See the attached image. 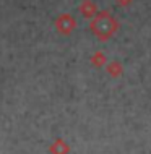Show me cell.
<instances>
[{"label":"cell","mask_w":151,"mask_h":154,"mask_svg":"<svg viewBox=\"0 0 151 154\" xmlns=\"http://www.w3.org/2000/svg\"><path fill=\"white\" fill-rule=\"evenodd\" d=\"M115 2H117V5H119V7H130V5H132V3H133V0H115Z\"/></svg>","instance_id":"7"},{"label":"cell","mask_w":151,"mask_h":154,"mask_svg":"<svg viewBox=\"0 0 151 154\" xmlns=\"http://www.w3.org/2000/svg\"><path fill=\"white\" fill-rule=\"evenodd\" d=\"M50 152L52 154H67L68 152V146L64 143V141H55L50 148Z\"/></svg>","instance_id":"6"},{"label":"cell","mask_w":151,"mask_h":154,"mask_svg":"<svg viewBox=\"0 0 151 154\" xmlns=\"http://www.w3.org/2000/svg\"><path fill=\"white\" fill-rule=\"evenodd\" d=\"M119 21L111 11L107 10H102V11H98L93 18H91V23H90V29L91 32L98 37L99 41L106 42L109 41L112 36L119 31Z\"/></svg>","instance_id":"1"},{"label":"cell","mask_w":151,"mask_h":154,"mask_svg":"<svg viewBox=\"0 0 151 154\" xmlns=\"http://www.w3.org/2000/svg\"><path fill=\"white\" fill-rule=\"evenodd\" d=\"M106 70L112 78H119V76H122V73H124V65L120 63V62L114 60V62H109L106 65Z\"/></svg>","instance_id":"4"},{"label":"cell","mask_w":151,"mask_h":154,"mask_svg":"<svg viewBox=\"0 0 151 154\" xmlns=\"http://www.w3.org/2000/svg\"><path fill=\"white\" fill-rule=\"evenodd\" d=\"M55 28H57V31L60 32V34L68 36V34H72L73 29L77 28V20H75L70 13H64V15H60L57 18Z\"/></svg>","instance_id":"2"},{"label":"cell","mask_w":151,"mask_h":154,"mask_svg":"<svg viewBox=\"0 0 151 154\" xmlns=\"http://www.w3.org/2000/svg\"><path fill=\"white\" fill-rule=\"evenodd\" d=\"M78 10H80V13H81V16H85V18H93V16L98 13V7H96V3L93 0H83V2L80 3Z\"/></svg>","instance_id":"3"},{"label":"cell","mask_w":151,"mask_h":154,"mask_svg":"<svg viewBox=\"0 0 151 154\" xmlns=\"http://www.w3.org/2000/svg\"><path fill=\"white\" fill-rule=\"evenodd\" d=\"M91 63L99 68V66L107 65V59H106V55H104L102 52L98 51V52H94V54H93V57H91Z\"/></svg>","instance_id":"5"}]
</instances>
